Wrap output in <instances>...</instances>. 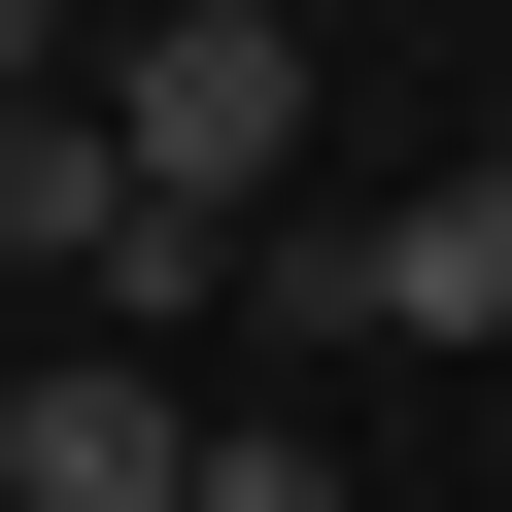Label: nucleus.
Listing matches in <instances>:
<instances>
[{"mask_svg":"<svg viewBox=\"0 0 512 512\" xmlns=\"http://www.w3.org/2000/svg\"><path fill=\"white\" fill-rule=\"evenodd\" d=\"M103 137H137V205H205V239H274V171H308V35H274V0H137V69H103Z\"/></svg>","mask_w":512,"mask_h":512,"instance_id":"1","label":"nucleus"},{"mask_svg":"<svg viewBox=\"0 0 512 512\" xmlns=\"http://www.w3.org/2000/svg\"><path fill=\"white\" fill-rule=\"evenodd\" d=\"M308 342H512V171H410V205H274L239 239Z\"/></svg>","mask_w":512,"mask_h":512,"instance_id":"2","label":"nucleus"},{"mask_svg":"<svg viewBox=\"0 0 512 512\" xmlns=\"http://www.w3.org/2000/svg\"><path fill=\"white\" fill-rule=\"evenodd\" d=\"M0 239H35L69 308H171V274H239V239H205V205H137V137H103V103H35V69H0Z\"/></svg>","mask_w":512,"mask_h":512,"instance_id":"3","label":"nucleus"},{"mask_svg":"<svg viewBox=\"0 0 512 512\" xmlns=\"http://www.w3.org/2000/svg\"><path fill=\"white\" fill-rule=\"evenodd\" d=\"M0 478H35V512H171V376H137V342H35Z\"/></svg>","mask_w":512,"mask_h":512,"instance_id":"4","label":"nucleus"},{"mask_svg":"<svg viewBox=\"0 0 512 512\" xmlns=\"http://www.w3.org/2000/svg\"><path fill=\"white\" fill-rule=\"evenodd\" d=\"M0 69H35V0H0Z\"/></svg>","mask_w":512,"mask_h":512,"instance_id":"5","label":"nucleus"}]
</instances>
